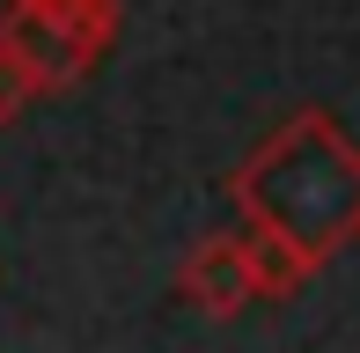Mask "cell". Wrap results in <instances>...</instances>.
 Returning a JSON list of instances; mask_svg holds the SVG:
<instances>
[{
  "label": "cell",
  "instance_id": "1",
  "mask_svg": "<svg viewBox=\"0 0 360 353\" xmlns=\"http://www.w3.org/2000/svg\"><path fill=\"white\" fill-rule=\"evenodd\" d=\"M243 221L272 229L309 265H331L346 243H360V148L323 103H302L257 140L228 176Z\"/></svg>",
  "mask_w": 360,
  "mask_h": 353
},
{
  "label": "cell",
  "instance_id": "3",
  "mask_svg": "<svg viewBox=\"0 0 360 353\" xmlns=\"http://www.w3.org/2000/svg\"><path fill=\"white\" fill-rule=\"evenodd\" d=\"M176 295L191 302L199 316H243L257 302V280H250V250H243V229H221V236H199L191 243V258L176 265Z\"/></svg>",
  "mask_w": 360,
  "mask_h": 353
},
{
  "label": "cell",
  "instance_id": "4",
  "mask_svg": "<svg viewBox=\"0 0 360 353\" xmlns=\"http://www.w3.org/2000/svg\"><path fill=\"white\" fill-rule=\"evenodd\" d=\"M243 250H250L257 302H287V295H302V287L316 280V265H309L287 236H272V229H250V221H243Z\"/></svg>",
  "mask_w": 360,
  "mask_h": 353
},
{
  "label": "cell",
  "instance_id": "2",
  "mask_svg": "<svg viewBox=\"0 0 360 353\" xmlns=\"http://www.w3.org/2000/svg\"><path fill=\"white\" fill-rule=\"evenodd\" d=\"M0 44L37 74L44 96L89 82L103 52L118 44V0H8Z\"/></svg>",
  "mask_w": 360,
  "mask_h": 353
},
{
  "label": "cell",
  "instance_id": "5",
  "mask_svg": "<svg viewBox=\"0 0 360 353\" xmlns=\"http://www.w3.org/2000/svg\"><path fill=\"white\" fill-rule=\"evenodd\" d=\"M37 96H44V89H37V74H30L22 59H15L8 44H0V125H15L30 103H37Z\"/></svg>",
  "mask_w": 360,
  "mask_h": 353
}]
</instances>
